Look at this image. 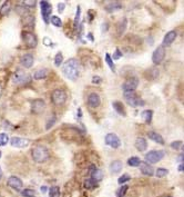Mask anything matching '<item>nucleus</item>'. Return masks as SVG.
Wrapping results in <instances>:
<instances>
[{"label": "nucleus", "mask_w": 184, "mask_h": 197, "mask_svg": "<svg viewBox=\"0 0 184 197\" xmlns=\"http://www.w3.org/2000/svg\"><path fill=\"white\" fill-rule=\"evenodd\" d=\"M62 72L68 79L72 80V81L78 79V77H79V62H78V60L74 58L68 59L62 66Z\"/></svg>", "instance_id": "obj_1"}, {"label": "nucleus", "mask_w": 184, "mask_h": 197, "mask_svg": "<svg viewBox=\"0 0 184 197\" xmlns=\"http://www.w3.org/2000/svg\"><path fill=\"white\" fill-rule=\"evenodd\" d=\"M31 156L34 162L41 164V163H45L48 160V158H49V150L45 146H42V145H36L31 149Z\"/></svg>", "instance_id": "obj_2"}, {"label": "nucleus", "mask_w": 184, "mask_h": 197, "mask_svg": "<svg viewBox=\"0 0 184 197\" xmlns=\"http://www.w3.org/2000/svg\"><path fill=\"white\" fill-rule=\"evenodd\" d=\"M30 80H31V76L21 69H17L12 76V83L15 85H27L30 83Z\"/></svg>", "instance_id": "obj_3"}, {"label": "nucleus", "mask_w": 184, "mask_h": 197, "mask_svg": "<svg viewBox=\"0 0 184 197\" xmlns=\"http://www.w3.org/2000/svg\"><path fill=\"white\" fill-rule=\"evenodd\" d=\"M124 98L128 101V104L132 107H140L144 105V101L141 97H139L135 94V91H124Z\"/></svg>", "instance_id": "obj_4"}, {"label": "nucleus", "mask_w": 184, "mask_h": 197, "mask_svg": "<svg viewBox=\"0 0 184 197\" xmlns=\"http://www.w3.org/2000/svg\"><path fill=\"white\" fill-rule=\"evenodd\" d=\"M51 100L55 106H62L67 101V94L62 89H55L51 94Z\"/></svg>", "instance_id": "obj_5"}, {"label": "nucleus", "mask_w": 184, "mask_h": 197, "mask_svg": "<svg viewBox=\"0 0 184 197\" xmlns=\"http://www.w3.org/2000/svg\"><path fill=\"white\" fill-rule=\"evenodd\" d=\"M21 37L24 40V45L27 46V48H36L38 45L37 37L32 34L31 31H22Z\"/></svg>", "instance_id": "obj_6"}, {"label": "nucleus", "mask_w": 184, "mask_h": 197, "mask_svg": "<svg viewBox=\"0 0 184 197\" xmlns=\"http://www.w3.org/2000/svg\"><path fill=\"white\" fill-rule=\"evenodd\" d=\"M164 154L165 153L163 150H151L145 155V160L151 164H155V163L160 162L161 159H163Z\"/></svg>", "instance_id": "obj_7"}, {"label": "nucleus", "mask_w": 184, "mask_h": 197, "mask_svg": "<svg viewBox=\"0 0 184 197\" xmlns=\"http://www.w3.org/2000/svg\"><path fill=\"white\" fill-rule=\"evenodd\" d=\"M164 57H165V48L163 46H159L158 48L153 51L152 55V62L154 65H160L163 62Z\"/></svg>", "instance_id": "obj_8"}, {"label": "nucleus", "mask_w": 184, "mask_h": 197, "mask_svg": "<svg viewBox=\"0 0 184 197\" xmlns=\"http://www.w3.org/2000/svg\"><path fill=\"white\" fill-rule=\"evenodd\" d=\"M46 109V103L42 99H34L31 101V112L32 114H42Z\"/></svg>", "instance_id": "obj_9"}, {"label": "nucleus", "mask_w": 184, "mask_h": 197, "mask_svg": "<svg viewBox=\"0 0 184 197\" xmlns=\"http://www.w3.org/2000/svg\"><path fill=\"white\" fill-rule=\"evenodd\" d=\"M105 144L108 145V146L112 147V148H119V147L121 146V140H120V138L116 134L111 133L105 136Z\"/></svg>", "instance_id": "obj_10"}, {"label": "nucleus", "mask_w": 184, "mask_h": 197, "mask_svg": "<svg viewBox=\"0 0 184 197\" xmlns=\"http://www.w3.org/2000/svg\"><path fill=\"white\" fill-rule=\"evenodd\" d=\"M40 8H41V15L45 19V22L48 24L49 22V16L52 11V7L48 1H40Z\"/></svg>", "instance_id": "obj_11"}, {"label": "nucleus", "mask_w": 184, "mask_h": 197, "mask_svg": "<svg viewBox=\"0 0 184 197\" xmlns=\"http://www.w3.org/2000/svg\"><path fill=\"white\" fill-rule=\"evenodd\" d=\"M138 85H139V79L137 77H130L123 84L122 88H123L124 91H135Z\"/></svg>", "instance_id": "obj_12"}, {"label": "nucleus", "mask_w": 184, "mask_h": 197, "mask_svg": "<svg viewBox=\"0 0 184 197\" xmlns=\"http://www.w3.org/2000/svg\"><path fill=\"white\" fill-rule=\"evenodd\" d=\"M101 104V99L100 96L98 95L97 93H91L88 96V105H89L91 108H97Z\"/></svg>", "instance_id": "obj_13"}, {"label": "nucleus", "mask_w": 184, "mask_h": 197, "mask_svg": "<svg viewBox=\"0 0 184 197\" xmlns=\"http://www.w3.org/2000/svg\"><path fill=\"white\" fill-rule=\"evenodd\" d=\"M22 181L17 176H10L8 178V186L11 188L16 189V190H20L22 188Z\"/></svg>", "instance_id": "obj_14"}, {"label": "nucleus", "mask_w": 184, "mask_h": 197, "mask_svg": "<svg viewBox=\"0 0 184 197\" xmlns=\"http://www.w3.org/2000/svg\"><path fill=\"white\" fill-rule=\"evenodd\" d=\"M11 145L13 147H17V148H24L29 145V140L26 138H20V137H13L10 140Z\"/></svg>", "instance_id": "obj_15"}, {"label": "nucleus", "mask_w": 184, "mask_h": 197, "mask_svg": "<svg viewBox=\"0 0 184 197\" xmlns=\"http://www.w3.org/2000/svg\"><path fill=\"white\" fill-rule=\"evenodd\" d=\"M160 75V70L156 68V67H152V68H149L147 71L144 72V77L147 78V80H155L159 77Z\"/></svg>", "instance_id": "obj_16"}, {"label": "nucleus", "mask_w": 184, "mask_h": 197, "mask_svg": "<svg viewBox=\"0 0 184 197\" xmlns=\"http://www.w3.org/2000/svg\"><path fill=\"white\" fill-rule=\"evenodd\" d=\"M176 38V31L175 30H171V31H169L163 38V47H169V46H171V44L173 43L174 40Z\"/></svg>", "instance_id": "obj_17"}, {"label": "nucleus", "mask_w": 184, "mask_h": 197, "mask_svg": "<svg viewBox=\"0 0 184 197\" xmlns=\"http://www.w3.org/2000/svg\"><path fill=\"white\" fill-rule=\"evenodd\" d=\"M33 62H34V58H33V55H31V53H26V55H24L22 58H21V65H22L24 68H30V67H32Z\"/></svg>", "instance_id": "obj_18"}, {"label": "nucleus", "mask_w": 184, "mask_h": 197, "mask_svg": "<svg viewBox=\"0 0 184 197\" xmlns=\"http://www.w3.org/2000/svg\"><path fill=\"white\" fill-rule=\"evenodd\" d=\"M141 167H140V171H141V173L143 174V175H147V176H152L153 174H154V169H153V167L151 165H149V164H147V163H141Z\"/></svg>", "instance_id": "obj_19"}, {"label": "nucleus", "mask_w": 184, "mask_h": 197, "mask_svg": "<svg viewBox=\"0 0 184 197\" xmlns=\"http://www.w3.org/2000/svg\"><path fill=\"white\" fill-rule=\"evenodd\" d=\"M48 75H49V70H48L47 68H41V69H38L37 71L34 72L33 78L37 80H41V79L47 78Z\"/></svg>", "instance_id": "obj_20"}, {"label": "nucleus", "mask_w": 184, "mask_h": 197, "mask_svg": "<svg viewBox=\"0 0 184 197\" xmlns=\"http://www.w3.org/2000/svg\"><path fill=\"white\" fill-rule=\"evenodd\" d=\"M135 148H137L139 152H144L145 149L147 148V140H145L144 138H142V137L137 138V140H135Z\"/></svg>", "instance_id": "obj_21"}, {"label": "nucleus", "mask_w": 184, "mask_h": 197, "mask_svg": "<svg viewBox=\"0 0 184 197\" xmlns=\"http://www.w3.org/2000/svg\"><path fill=\"white\" fill-rule=\"evenodd\" d=\"M122 167L123 165H122L121 160H114L110 164V172L112 174H118L122 169Z\"/></svg>", "instance_id": "obj_22"}, {"label": "nucleus", "mask_w": 184, "mask_h": 197, "mask_svg": "<svg viewBox=\"0 0 184 197\" xmlns=\"http://www.w3.org/2000/svg\"><path fill=\"white\" fill-rule=\"evenodd\" d=\"M112 106L119 115H121V116H126L125 109H124V106L121 101H114V103L112 104Z\"/></svg>", "instance_id": "obj_23"}, {"label": "nucleus", "mask_w": 184, "mask_h": 197, "mask_svg": "<svg viewBox=\"0 0 184 197\" xmlns=\"http://www.w3.org/2000/svg\"><path fill=\"white\" fill-rule=\"evenodd\" d=\"M147 136H149V138L152 139L155 143H159V144H162V145L164 144V139L160 134L155 133V131H150V133L147 134Z\"/></svg>", "instance_id": "obj_24"}, {"label": "nucleus", "mask_w": 184, "mask_h": 197, "mask_svg": "<svg viewBox=\"0 0 184 197\" xmlns=\"http://www.w3.org/2000/svg\"><path fill=\"white\" fill-rule=\"evenodd\" d=\"M121 7L122 5L119 1H113V2L109 3L108 6H105V10L108 11V12H114V11L121 9Z\"/></svg>", "instance_id": "obj_25"}, {"label": "nucleus", "mask_w": 184, "mask_h": 197, "mask_svg": "<svg viewBox=\"0 0 184 197\" xmlns=\"http://www.w3.org/2000/svg\"><path fill=\"white\" fill-rule=\"evenodd\" d=\"M91 177H92V181H94L95 183L97 181H102L103 178V173L102 171H100V169H94V171L91 173Z\"/></svg>", "instance_id": "obj_26"}, {"label": "nucleus", "mask_w": 184, "mask_h": 197, "mask_svg": "<svg viewBox=\"0 0 184 197\" xmlns=\"http://www.w3.org/2000/svg\"><path fill=\"white\" fill-rule=\"evenodd\" d=\"M141 159L139 157H131L128 159V165L131 166V167H138V166L141 165Z\"/></svg>", "instance_id": "obj_27"}, {"label": "nucleus", "mask_w": 184, "mask_h": 197, "mask_svg": "<svg viewBox=\"0 0 184 197\" xmlns=\"http://www.w3.org/2000/svg\"><path fill=\"white\" fill-rule=\"evenodd\" d=\"M141 116H142L143 119H144L145 121H147V123L149 124V123H151V120H152L153 112H152V110H144V112H142Z\"/></svg>", "instance_id": "obj_28"}, {"label": "nucleus", "mask_w": 184, "mask_h": 197, "mask_svg": "<svg viewBox=\"0 0 184 197\" xmlns=\"http://www.w3.org/2000/svg\"><path fill=\"white\" fill-rule=\"evenodd\" d=\"M126 24H128V21H126V19L125 18H123L122 19V21L119 24V26H118V34L119 35H122L124 31H125V29H126Z\"/></svg>", "instance_id": "obj_29"}, {"label": "nucleus", "mask_w": 184, "mask_h": 197, "mask_svg": "<svg viewBox=\"0 0 184 197\" xmlns=\"http://www.w3.org/2000/svg\"><path fill=\"white\" fill-rule=\"evenodd\" d=\"M49 196L50 197H60V189L58 186H52L49 189Z\"/></svg>", "instance_id": "obj_30"}, {"label": "nucleus", "mask_w": 184, "mask_h": 197, "mask_svg": "<svg viewBox=\"0 0 184 197\" xmlns=\"http://www.w3.org/2000/svg\"><path fill=\"white\" fill-rule=\"evenodd\" d=\"M105 62H107V64H108V66L110 67V69L112 71H116V67H114V64H113V60L111 58L110 53H105Z\"/></svg>", "instance_id": "obj_31"}, {"label": "nucleus", "mask_w": 184, "mask_h": 197, "mask_svg": "<svg viewBox=\"0 0 184 197\" xmlns=\"http://www.w3.org/2000/svg\"><path fill=\"white\" fill-rule=\"evenodd\" d=\"M83 185H84V188H87V189H92V188H94V187H97V183H95L94 181H92V179H85Z\"/></svg>", "instance_id": "obj_32"}, {"label": "nucleus", "mask_w": 184, "mask_h": 197, "mask_svg": "<svg viewBox=\"0 0 184 197\" xmlns=\"http://www.w3.org/2000/svg\"><path fill=\"white\" fill-rule=\"evenodd\" d=\"M168 173H169V171L166 169V168H158V169L155 171V175H156V177H159V178H162V177L166 176Z\"/></svg>", "instance_id": "obj_33"}, {"label": "nucleus", "mask_w": 184, "mask_h": 197, "mask_svg": "<svg viewBox=\"0 0 184 197\" xmlns=\"http://www.w3.org/2000/svg\"><path fill=\"white\" fill-rule=\"evenodd\" d=\"M21 195H22L24 197H34V196H36V192H34L33 189L26 188V189H24V190L21 192Z\"/></svg>", "instance_id": "obj_34"}, {"label": "nucleus", "mask_w": 184, "mask_h": 197, "mask_svg": "<svg viewBox=\"0 0 184 197\" xmlns=\"http://www.w3.org/2000/svg\"><path fill=\"white\" fill-rule=\"evenodd\" d=\"M50 21L53 26L55 27H62V21H61V19L59 18L58 16H52L50 18Z\"/></svg>", "instance_id": "obj_35"}, {"label": "nucleus", "mask_w": 184, "mask_h": 197, "mask_svg": "<svg viewBox=\"0 0 184 197\" xmlns=\"http://www.w3.org/2000/svg\"><path fill=\"white\" fill-rule=\"evenodd\" d=\"M9 141V136L5 133L0 134V146H5Z\"/></svg>", "instance_id": "obj_36"}, {"label": "nucleus", "mask_w": 184, "mask_h": 197, "mask_svg": "<svg viewBox=\"0 0 184 197\" xmlns=\"http://www.w3.org/2000/svg\"><path fill=\"white\" fill-rule=\"evenodd\" d=\"M62 62H63V56H62V53H58L57 55H55V65L57 67L58 66H60L61 64H62Z\"/></svg>", "instance_id": "obj_37"}, {"label": "nucleus", "mask_w": 184, "mask_h": 197, "mask_svg": "<svg viewBox=\"0 0 184 197\" xmlns=\"http://www.w3.org/2000/svg\"><path fill=\"white\" fill-rule=\"evenodd\" d=\"M8 10H10V3H9V1H6L5 5L0 9V13H1V15H6V13L9 12Z\"/></svg>", "instance_id": "obj_38"}, {"label": "nucleus", "mask_w": 184, "mask_h": 197, "mask_svg": "<svg viewBox=\"0 0 184 197\" xmlns=\"http://www.w3.org/2000/svg\"><path fill=\"white\" fill-rule=\"evenodd\" d=\"M55 120H57V117H55V115H53L52 117H50L49 118V120L47 121V125H46V129H50L51 127H52L53 125H55Z\"/></svg>", "instance_id": "obj_39"}, {"label": "nucleus", "mask_w": 184, "mask_h": 197, "mask_svg": "<svg viewBox=\"0 0 184 197\" xmlns=\"http://www.w3.org/2000/svg\"><path fill=\"white\" fill-rule=\"evenodd\" d=\"M128 189H129V186H128V185H123L121 188L119 189V192L116 193L118 197H123L124 195H125V193L128 192Z\"/></svg>", "instance_id": "obj_40"}, {"label": "nucleus", "mask_w": 184, "mask_h": 197, "mask_svg": "<svg viewBox=\"0 0 184 197\" xmlns=\"http://www.w3.org/2000/svg\"><path fill=\"white\" fill-rule=\"evenodd\" d=\"M130 175L129 174H123L122 176H120V178H119V181H118V183L119 184H124L125 181H130Z\"/></svg>", "instance_id": "obj_41"}, {"label": "nucleus", "mask_w": 184, "mask_h": 197, "mask_svg": "<svg viewBox=\"0 0 184 197\" xmlns=\"http://www.w3.org/2000/svg\"><path fill=\"white\" fill-rule=\"evenodd\" d=\"M171 147L173 149H183V141H173L171 144Z\"/></svg>", "instance_id": "obj_42"}, {"label": "nucleus", "mask_w": 184, "mask_h": 197, "mask_svg": "<svg viewBox=\"0 0 184 197\" xmlns=\"http://www.w3.org/2000/svg\"><path fill=\"white\" fill-rule=\"evenodd\" d=\"M80 15H81V11H80V6H78V7H77V16H76V19H74V25H76V27L79 25Z\"/></svg>", "instance_id": "obj_43"}, {"label": "nucleus", "mask_w": 184, "mask_h": 197, "mask_svg": "<svg viewBox=\"0 0 184 197\" xmlns=\"http://www.w3.org/2000/svg\"><path fill=\"white\" fill-rule=\"evenodd\" d=\"M122 57V53L120 51V49H116V51H114V53H113L112 58L113 59H120Z\"/></svg>", "instance_id": "obj_44"}, {"label": "nucleus", "mask_w": 184, "mask_h": 197, "mask_svg": "<svg viewBox=\"0 0 184 197\" xmlns=\"http://www.w3.org/2000/svg\"><path fill=\"white\" fill-rule=\"evenodd\" d=\"M92 83L95 84V85H99V84L102 83V78L99 77V76H93L92 77Z\"/></svg>", "instance_id": "obj_45"}, {"label": "nucleus", "mask_w": 184, "mask_h": 197, "mask_svg": "<svg viewBox=\"0 0 184 197\" xmlns=\"http://www.w3.org/2000/svg\"><path fill=\"white\" fill-rule=\"evenodd\" d=\"M24 3L26 6H31V7H34L36 6V3H37V1H24Z\"/></svg>", "instance_id": "obj_46"}, {"label": "nucleus", "mask_w": 184, "mask_h": 197, "mask_svg": "<svg viewBox=\"0 0 184 197\" xmlns=\"http://www.w3.org/2000/svg\"><path fill=\"white\" fill-rule=\"evenodd\" d=\"M64 7H66V3H59L58 5V9H59V11H60V12H62L63 11V9H64Z\"/></svg>", "instance_id": "obj_47"}, {"label": "nucleus", "mask_w": 184, "mask_h": 197, "mask_svg": "<svg viewBox=\"0 0 184 197\" xmlns=\"http://www.w3.org/2000/svg\"><path fill=\"white\" fill-rule=\"evenodd\" d=\"M179 163L180 164H183V153L179 156Z\"/></svg>", "instance_id": "obj_48"}, {"label": "nucleus", "mask_w": 184, "mask_h": 197, "mask_svg": "<svg viewBox=\"0 0 184 197\" xmlns=\"http://www.w3.org/2000/svg\"><path fill=\"white\" fill-rule=\"evenodd\" d=\"M177 169H179V172H183L184 171V166H183V164H180L179 165V168H177Z\"/></svg>", "instance_id": "obj_49"}, {"label": "nucleus", "mask_w": 184, "mask_h": 197, "mask_svg": "<svg viewBox=\"0 0 184 197\" xmlns=\"http://www.w3.org/2000/svg\"><path fill=\"white\" fill-rule=\"evenodd\" d=\"M88 37H89V39L91 40V41H93V40H94V38L92 37V34H88Z\"/></svg>", "instance_id": "obj_50"}, {"label": "nucleus", "mask_w": 184, "mask_h": 197, "mask_svg": "<svg viewBox=\"0 0 184 197\" xmlns=\"http://www.w3.org/2000/svg\"><path fill=\"white\" fill-rule=\"evenodd\" d=\"M2 178V169H1V167H0V179Z\"/></svg>", "instance_id": "obj_51"}, {"label": "nucleus", "mask_w": 184, "mask_h": 197, "mask_svg": "<svg viewBox=\"0 0 184 197\" xmlns=\"http://www.w3.org/2000/svg\"><path fill=\"white\" fill-rule=\"evenodd\" d=\"M1 94H2V87L0 86V96H1Z\"/></svg>", "instance_id": "obj_52"}, {"label": "nucleus", "mask_w": 184, "mask_h": 197, "mask_svg": "<svg viewBox=\"0 0 184 197\" xmlns=\"http://www.w3.org/2000/svg\"><path fill=\"white\" fill-rule=\"evenodd\" d=\"M0 157H1V153H0Z\"/></svg>", "instance_id": "obj_53"}, {"label": "nucleus", "mask_w": 184, "mask_h": 197, "mask_svg": "<svg viewBox=\"0 0 184 197\" xmlns=\"http://www.w3.org/2000/svg\"><path fill=\"white\" fill-rule=\"evenodd\" d=\"M0 197H1V195H0Z\"/></svg>", "instance_id": "obj_54"}]
</instances>
